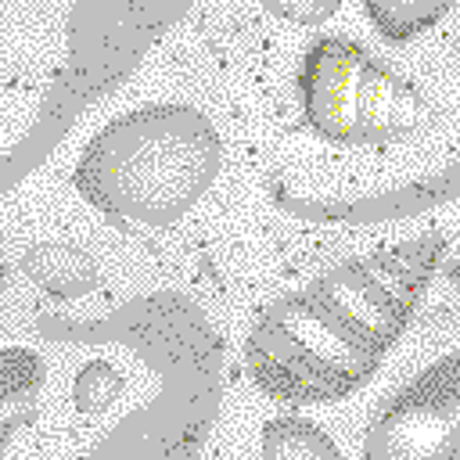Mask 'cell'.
Here are the masks:
<instances>
[{
	"label": "cell",
	"mask_w": 460,
	"mask_h": 460,
	"mask_svg": "<svg viewBox=\"0 0 460 460\" xmlns=\"http://www.w3.org/2000/svg\"><path fill=\"white\" fill-rule=\"evenodd\" d=\"M309 126L338 144H385L420 126L424 97L359 43L327 36L302 65Z\"/></svg>",
	"instance_id": "3957f363"
},
{
	"label": "cell",
	"mask_w": 460,
	"mask_h": 460,
	"mask_svg": "<svg viewBox=\"0 0 460 460\" xmlns=\"http://www.w3.org/2000/svg\"><path fill=\"white\" fill-rule=\"evenodd\" d=\"M122 392V377L111 363L104 359H93L79 370L75 377V388H72V399L83 413H97V410H108L115 402V395Z\"/></svg>",
	"instance_id": "30bf717a"
},
{
	"label": "cell",
	"mask_w": 460,
	"mask_h": 460,
	"mask_svg": "<svg viewBox=\"0 0 460 460\" xmlns=\"http://www.w3.org/2000/svg\"><path fill=\"white\" fill-rule=\"evenodd\" d=\"M449 4H420V0H402V4H385V0H370L367 11L370 18L381 25V32L388 40H406L413 32H424L428 25H435L446 14Z\"/></svg>",
	"instance_id": "9c48e42d"
},
{
	"label": "cell",
	"mask_w": 460,
	"mask_h": 460,
	"mask_svg": "<svg viewBox=\"0 0 460 460\" xmlns=\"http://www.w3.org/2000/svg\"><path fill=\"white\" fill-rule=\"evenodd\" d=\"M216 169L212 122L194 108L155 104L108 122L86 144L75 187L111 216L169 226L208 190Z\"/></svg>",
	"instance_id": "6da1fadb"
},
{
	"label": "cell",
	"mask_w": 460,
	"mask_h": 460,
	"mask_svg": "<svg viewBox=\"0 0 460 460\" xmlns=\"http://www.w3.org/2000/svg\"><path fill=\"white\" fill-rule=\"evenodd\" d=\"M262 460H338V449L316 424L277 417L262 431Z\"/></svg>",
	"instance_id": "ba28073f"
},
{
	"label": "cell",
	"mask_w": 460,
	"mask_h": 460,
	"mask_svg": "<svg viewBox=\"0 0 460 460\" xmlns=\"http://www.w3.org/2000/svg\"><path fill=\"white\" fill-rule=\"evenodd\" d=\"M442 237H424L413 244H395L363 259H352L309 291L370 349L385 352L406 327L424 295V284L438 262Z\"/></svg>",
	"instance_id": "277c9868"
},
{
	"label": "cell",
	"mask_w": 460,
	"mask_h": 460,
	"mask_svg": "<svg viewBox=\"0 0 460 460\" xmlns=\"http://www.w3.org/2000/svg\"><path fill=\"white\" fill-rule=\"evenodd\" d=\"M244 356L255 385L288 402L341 399L381 363V352L356 338L309 288L262 309Z\"/></svg>",
	"instance_id": "7a4b0ae2"
},
{
	"label": "cell",
	"mask_w": 460,
	"mask_h": 460,
	"mask_svg": "<svg viewBox=\"0 0 460 460\" xmlns=\"http://www.w3.org/2000/svg\"><path fill=\"white\" fill-rule=\"evenodd\" d=\"M22 270L29 273V280L58 298H75L86 295L90 288H97V266L86 252L72 248V244H36L25 252Z\"/></svg>",
	"instance_id": "8992f818"
},
{
	"label": "cell",
	"mask_w": 460,
	"mask_h": 460,
	"mask_svg": "<svg viewBox=\"0 0 460 460\" xmlns=\"http://www.w3.org/2000/svg\"><path fill=\"white\" fill-rule=\"evenodd\" d=\"M43 385V363L29 349H4L0 356V402H4V435L14 424L32 420V402Z\"/></svg>",
	"instance_id": "52a82bcc"
},
{
	"label": "cell",
	"mask_w": 460,
	"mask_h": 460,
	"mask_svg": "<svg viewBox=\"0 0 460 460\" xmlns=\"http://www.w3.org/2000/svg\"><path fill=\"white\" fill-rule=\"evenodd\" d=\"M460 359L446 356L377 413L367 435L370 460H442L456 449Z\"/></svg>",
	"instance_id": "5b68a950"
},
{
	"label": "cell",
	"mask_w": 460,
	"mask_h": 460,
	"mask_svg": "<svg viewBox=\"0 0 460 460\" xmlns=\"http://www.w3.org/2000/svg\"><path fill=\"white\" fill-rule=\"evenodd\" d=\"M270 11L284 14V18H298V22H320L334 11V4H320V7H295V4H270Z\"/></svg>",
	"instance_id": "8fae6325"
}]
</instances>
